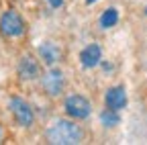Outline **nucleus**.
<instances>
[{
  "label": "nucleus",
  "mask_w": 147,
  "mask_h": 145,
  "mask_svg": "<svg viewBox=\"0 0 147 145\" xmlns=\"http://www.w3.org/2000/svg\"><path fill=\"white\" fill-rule=\"evenodd\" d=\"M49 143L55 145H76L82 141V129L71 121H55L47 131Z\"/></svg>",
  "instance_id": "obj_1"
},
{
  "label": "nucleus",
  "mask_w": 147,
  "mask_h": 145,
  "mask_svg": "<svg viewBox=\"0 0 147 145\" xmlns=\"http://www.w3.org/2000/svg\"><path fill=\"white\" fill-rule=\"evenodd\" d=\"M0 33L8 39L23 35L25 33V21L21 19V14L14 12V10H6L0 16Z\"/></svg>",
  "instance_id": "obj_2"
},
{
  "label": "nucleus",
  "mask_w": 147,
  "mask_h": 145,
  "mask_svg": "<svg viewBox=\"0 0 147 145\" xmlns=\"http://www.w3.org/2000/svg\"><path fill=\"white\" fill-rule=\"evenodd\" d=\"M90 108L92 106H90L88 98H84L82 94H71L65 100V113L76 121H82V119L90 117Z\"/></svg>",
  "instance_id": "obj_3"
},
{
  "label": "nucleus",
  "mask_w": 147,
  "mask_h": 145,
  "mask_svg": "<svg viewBox=\"0 0 147 145\" xmlns=\"http://www.w3.org/2000/svg\"><path fill=\"white\" fill-rule=\"evenodd\" d=\"M8 106H10V113L14 115V121L21 125V127H31V125H33V121H35L33 108H31L23 98H16V96L10 98Z\"/></svg>",
  "instance_id": "obj_4"
},
{
  "label": "nucleus",
  "mask_w": 147,
  "mask_h": 145,
  "mask_svg": "<svg viewBox=\"0 0 147 145\" xmlns=\"http://www.w3.org/2000/svg\"><path fill=\"white\" fill-rule=\"evenodd\" d=\"M43 88L47 90V94L51 96H57L61 92V88H63V74L59 69H51L45 74L43 78Z\"/></svg>",
  "instance_id": "obj_5"
},
{
  "label": "nucleus",
  "mask_w": 147,
  "mask_h": 145,
  "mask_svg": "<svg viewBox=\"0 0 147 145\" xmlns=\"http://www.w3.org/2000/svg\"><path fill=\"white\" fill-rule=\"evenodd\" d=\"M104 102H106V108H113V111H121V108L127 104V92L125 88L117 86V88H110L106 96H104Z\"/></svg>",
  "instance_id": "obj_6"
},
{
  "label": "nucleus",
  "mask_w": 147,
  "mask_h": 145,
  "mask_svg": "<svg viewBox=\"0 0 147 145\" xmlns=\"http://www.w3.org/2000/svg\"><path fill=\"white\" fill-rule=\"evenodd\" d=\"M100 59H102V49H100V45H96V43L88 45V47L80 53V61H82L84 67H94V65L100 63Z\"/></svg>",
  "instance_id": "obj_7"
},
{
  "label": "nucleus",
  "mask_w": 147,
  "mask_h": 145,
  "mask_svg": "<svg viewBox=\"0 0 147 145\" xmlns=\"http://www.w3.org/2000/svg\"><path fill=\"white\" fill-rule=\"evenodd\" d=\"M39 55H41L43 63H47V65H55V63L59 61V57H61V51H59V47L55 45V43L45 41V43L39 47Z\"/></svg>",
  "instance_id": "obj_8"
},
{
  "label": "nucleus",
  "mask_w": 147,
  "mask_h": 145,
  "mask_svg": "<svg viewBox=\"0 0 147 145\" xmlns=\"http://www.w3.org/2000/svg\"><path fill=\"white\" fill-rule=\"evenodd\" d=\"M18 76L23 80H35L39 76V63L33 57H23L21 63H18Z\"/></svg>",
  "instance_id": "obj_9"
},
{
  "label": "nucleus",
  "mask_w": 147,
  "mask_h": 145,
  "mask_svg": "<svg viewBox=\"0 0 147 145\" xmlns=\"http://www.w3.org/2000/svg\"><path fill=\"white\" fill-rule=\"evenodd\" d=\"M117 21H119L117 8H106V10L102 12V16H100V27H102V29H110V27L117 25Z\"/></svg>",
  "instance_id": "obj_10"
},
{
  "label": "nucleus",
  "mask_w": 147,
  "mask_h": 145,
  "mask_svg": "<svg viewBox=\"0 0 147 145\" xmlns=\"http://www.w3.org/2000/svg\"><path fill=\"white\" fill-rule=\"evenodd\" d=\"M100 121H102V125H104V127H115V125H119V123H121V119H119L117 111H113V108H106V111L100 115Z\"/></svg>",
  "instance_id": "obj_11"
},
{
  "label": "nucleus",
  "mask_w": 147,
  "mask_h": 145,
  "mask_svg": "<svg viewBox=\"0 0 147 145\" xmlns=\"http://www.w3.org/2000/svg\"><path fill=\"white\" fill-rule=\"evenodd\" d=\"M47 2H49V4H51L53 8H59V6L63 4V0H47Z\"/></svg>",
  "instance_id": "obj_12"
},
{
  "label": "nucleus",
  "mask_w": 147,
  "mask_h": 145,
  "mask_svg": "<svg viewBox=\"0 0 147 145\" xmlns=\"http://www.w3.org/2000/svg\"><path fill=\"white\" fill-rule=\"evenodd\" d=\"M2 135H4V133H2V127H0V143H2Z\"/></svg>",
  "instance_id": "obj_13"
},
{
  "label": "nucleus",
  "mask_w": 147,
  "mask_h": 145,
  "mask_svg": "<svg viewBox=\"0 0 147 145\" xmlns=\"http://www.w3.org/2000/svg\"><path fill=\"white\" fill-rule=\"evenodd\" d=\"M86 2H88V4H92V2H96V0H86Z\"/></svg>",
  "instance_id": "obj_14"
}]
</instances>
